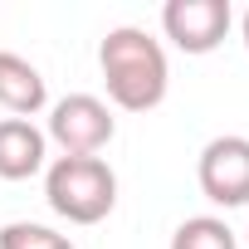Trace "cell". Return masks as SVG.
<instances>
[{
    "mask_svg": "<svg viewBox=\"0 0 249 249\" xmlns=\"http://www.w3.org/2000/svg\"><path fill=\"white\" fill-rule=\"evenodd\" d=\"M98 64H103L107 98H112L122 112H152V107L166 98V83H171L166 49H161L147 30H137V25L107 30L103 44H98Z\"/></svg>",
    "mask_w": 249,
    "mask_h": 249,
    "instance_id": "obj_1",
    "label": "cell"
},
{
    "mask_svg": "<svg viewBox=\"0 0 249 249\" xmlns=\"http://www.w3.org/2000/svg\"><path fill=\"white\" fill-rule=\"evenodd\" d=\"M44 200L69 225H98L117 205V176L103 157H59L44 171Z\"/></svg>",
    "mask_w": 249,
    "mask_h": 249,
    "instance_id": "obj_2",
    "label": "cell"
},
{
    "mask_svg": "<svg viewBox=\"0 0 249 249\" xmlns=\"http://www.w3.org/2000/svg\"><path fill=\"white\" fill-rule=\"evenodd\" d=\"M112 132H117V122H112V112H107V103L103 98H93V93H69V98H59L54 107H49V142H59L64 147V157H98L107 142H112Z\"/></svg>",
    "mask_w": 249,
    "mask_h": 249,
    "instance_id": "obj_3",
    "label": "cell"
},
{
    "mask_svg": "<svg viewBox=\"0 0 249 249\" xmlns=\"http://www.w3.org/2000/svg\"><path fill=\"white\" fill-rule=\"evenodd\" d=\"M234 10L230 0H166L161 10V30L181 54H210L220 49V39L230 35Z\"/></svg>",
    "mask_w": 249,
    "mask_h": 249,
    "instance_id": "obj_4",
    "label": "cell"
},
{
    "mask_svg": "<svg viewBox=\"0 0 249 249\" xmlns=\"http://www.w3.org/2000/svg\"><path fill=\"white\" fill-rule=\"evenodd\" d=\"M196 181L205 191V200L215 205H249V137H215L205 142L200 152V166H196Z\"/></svg>",
    "mask_w": 249,
    "mask_h": 249,
    "instance_id": "obj_5",
    "label": "cell"
},
{
    "mask_svg": "<svg viewBox=\"0 0 249 249\" xmlns=\"http://www.w3.org/2000/svg\"><path fill=\"white\" fill-rule=\"evenodd\" d=\"M49 137L30 117H5L0 122V181H30L44 171Z\"/></svg>",
    "mask_w": 249,
    "mask_h": 249,
    "instance_id": "obj_6",
    "label": "cell"
},
{
    "mask_svg": "<svg viewBox=\"0 0 249 249\" xmlns=\"http://www.w3.org/2000/svg\"><path fill=\"white\" fill-rule=\"evenodd\" d=\"M44 103H49V83H44V73H39L30 59H20V54H10V49H0V107L15 112V117H35Z\"/></svg>",
    "mask_w": 249,
    "mask_h": 249,
    "instance_id": "obj_7",
    "label": "cell"
},
{
    "mask_svg": "<svg viewBox=\"0 0 249 249\" xmlns=\"http://www.w3.org/2000/svg\"><path fill=\"white\" fill-rule=\"evenodd\" d=\"M171 249H239L234 244V230L215 215H196V220H181L176 234H171Z\"/></svg>",
    "mask_w": 249,
    "mask_h": 249,
    "instance_id": "obj_8",
    "label": "cell"
},
{
    "mask_svg": "<svg viewBox=\"0 0 249 249\" xmlns=\"http://www.w3.org/2000/svg\"><path fill=\"white\" fill-rule=\"evenodd\" d=\"M0 249H73V239L35 220H10L0 230Z\"/></svg>",
    "mask_w": 249,
    "mask_h": 249,
    "instance_id": "obj_9",
    "label": "cell"
},
{
    "mask_svg": "<svg viewBox=\"0 0 249 249\" xmlns=\"http://www.w3.org/2000/svg\"><path fill=\"white\" fill-rule=\"evenodd\" d=\"M239 30H244V49H249V10H244V25Z\"/></svg>",
    "mask_w": 249,
    "mask_h": 249,
    "instance_id": "obj_10",
    "label": "cell"
}]
</instances>
